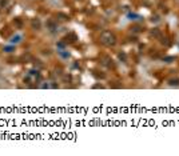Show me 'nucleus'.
I'll return each instance as SVG.
<instances>
[{"instance_id":"f257e3e1","label":"nucleus","mask_w":179,"mask_h":156,"mask_svg":"<svg viewBox=\"0 0 179 156\" xmlns=\"http://www.w3.org/2000/svg\"><path fill=\"white\" fill-rule=\"evenodd\" d=\"M22 40H23V35H22V33H15L13 36H11V38H10V43L13 44V45H18L19 43H22Z\"/></svg>"},{"instance_id":"f03ea898","label":"nucleus","mask_w":179,"mask_h":156,"mask_svg":"<svg viewBox=\"0 0 179 156\" xmlns=\"http://www.w3.org/2000/svg\"><path fill=\"white\" fill-rule=\"evenodd\" d=\"M15 47L16 45H13V44H8V45H5L4 48H3V51H4V52H7V53H11V52H13V51H15Z\"/></svg>"}]
</instances>
